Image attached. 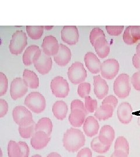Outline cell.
I'll list each match as a JSON object with an SVG mask.
<instances>
[{"instance_id": "obj_38", "label": "cell", "mask_w": 140, "mask_h": 157, "mask_svg": "<svg viewBox=\"0 0 140 157\" xmlns=\"http://www.w3.org/2000/svg\"><path fill=\"white\" fill-rule=\"evenodd\" d=\"M118 104V100L117 99V98L115 96L113 95L107 96L104 98V100L102 102V105H103V104L110 105L114 109L117 107Z\"/></svg>"}, {"instance_id": "obj_15", "label": "cell", "mask_w": 140, "mask_h": 157, "mask_svg": "<svg viewBox=\"0 0 140 157\" xmlns=\"http://www.w3.org/2000/svg\"><path fill=\"white\" fill-rule=\"evenodd\" d=\"M50 137L44 132H35L30 139V144L35 150H41L46 147L49 141Z\"/></svg>"}, {"instance_id": "obj_40", "label": "cell", "mask_w": 140, "mask_h": 157, "mask_svg": "<svg viewBox=\"0 0 140 157\" xmlns=\"http://www.w3.org/2000/svg\"><path fill=\"white\" fill-rule=\"evenodd\" d=\"M131 83L135 90L140 91V71L133 74L131 78Z\"/></svg>"}, {"instance_id": "obj_44", "label": "cell", "mask_w": 140, "mask_h": 157, "mask_svg": "<svg viewBox=\"0 0 140 157\" xmlns=\"http://www.w3.org/2000/svg\"><path fill=\"white\" fill-rule=\"evenodd\" d=\"M77 157H92V152L89 148H84L78 152Z\"/></svg>"}, {"instance_id": "obj_24", "label": "cell", "mask_w": 140, "mask_h": 157, "mask_svg": "<svg viewBox=\"0 0 140 157\" xmlns=\"http://www.w3.org/2000/svg\"><path fill=\"white\" fill-rule=\"evenodd\" d=\"M23 79L30 89H37L39 86V79L34 71L25 69L23 72Z\"/></svg>"}, {"instance_id": "obj_31", "label": "cell", "mask_w": 140, "mask_h": 157, "mask_svg": "<svg viewBox=\"0 0 140 157\" xmlns=\"http://www.w3.org/2000/svg\"><path fill=\"white\" fill-rule=\"evenodd\" d=\"M114 150H121L129 154L130 147L127 140L123 136L118 137L114 144Z\"/></svg>"}, {"instance_id": "obj_34", "label": "cell", "mask_w": 140, "mask_h": 157, "mask_svg": "<svg viewBox=\"0 0 140 157\" xmlns=\"http://www.w3.org/2000/svg\"><path fill=\"white\" fill-rule=\"evenodd\" d=\"M102 37H106L103 31L99 28L93 29L90 33V41L92 45H94L96 41Z\"/></svg>"}, {"instance_id": "obj_12", "label": "cell", "mask_w": 140, "mask_h": 157, "mask_svg": "<svg viewBox=\"0 0 140 157\" xmlns=\"http://www.w3.org/2000/svg\"><path fill=\"white\" fill-rule=\"evenodd\" d=\"M42 51L48 56H54L58 53L60 44L56 37L53 36H46L42 44Z\"/></svg>"}, {"instance_id": "obj_33", "label": "cell", "mask_w": 140, "mask_h": 157, "mask_svg": "<svg viewBox=\"0 0 140 157\" xmlns=\"http://www.w3.org/2000/svg\"><path fill=\"white\" fill-rule=\"evenodd\" d=\"M91 86L90 84L87 82L82 83L79 84L78 87V94L81 98H85L86 97L88 96L90 93Z\"/></svg>"}, {"instance_id": "obj_51", "label": "cell", "mask_w": 140, "mask_h": 157, "mask_svg": "<svg viewBox=\"0 0 140 157\" xmlns=\"http://www.w3.org/2000/svg\"><path fill=\"white\" fill-rule=\"evenodd\" d=\"M137 123H138V124L140 126V117H138V121H137Z\"/></svg>"}, {"instance_id": "obj_1", "label": "cell", "mask_w": 140, "mask_h": 157, "mask_svg": "<svg viewBox=\"0 0 140 157\" xmlns=\"http://www.w3.org/2000/svg\"><path fill=\"white\" fill-rule=\"evenodd\" d=\"M62 142L63 146L68 151L75 152L85 145V137L80 130L71 128L64 134Z\"/></svg>"}, {"instance_id": "obj_2", "label": "cell", "mask_w": 140, "mask_h": 157, "mask_svg": "<svg viewBox=\"0 0 140 157\" xmlns=\"http://www.w3.org/2000/svg\"><path fill=\"white\" fill-rule=\"evenodd\" d=\"M24 104L30 111L36 113L43 112L46 106L45 97L37 91L29 94L25 99Z\"/></svg>"}, {"instance_id": "obj_13", "label": "cell", "mask_w": 140, "mask_h": 157, "mask_svg": "<svg viewBox=\"0 0 140 157\" xmlns=\"http://www.w3.org/2000/svg\"><path fill=\"white\" fill-rule=\"evenodd\" d=\"M118 117L122 124H127L131 122L133 119V108L126 102L121 103L118 108Z\"/></svg>"}, {"instance_id": "obj_23", "label": "cell", "mask_w": 140, "mask_h": 157, "mask_svg": "<svg viewBox=\"0 0 140 157\" xmlns=\"http://www.w3.org/2000/svg\"><path fill=\"white\" fill-rule=\"evenodd\" d=\"M113 108L108 104H103L95 112V117L99 121H106L113 117Z\"/></svg>"}, {"instance_id": "obj_43", "label": "cell", "mask_w": 140, "mask_h": 157, "mask_svg": "<svg viewBox=\"0 0 140 157\" xmlns=\"http://www.w3.org/2000/svg\"><path fill=\"white\" fill-rule=\"evenodd\" d=\"M18 143H19L20 147H21V149L22 157H29L30 150H29L28 144L24 141H19V142H18Z\"/></svg>"}, {"instance_id": "obj_52", "label": "cell", "mask_w": 140, "mask_h": 157, "mask_svg": "<svg viewBox=\"0 0 140 157\" xmlns=\"http://www.w3.org/2000/svg\"><path fill=\"white\" fill-rule=\"evenodd\" d=\"M104 157V156H98V157Z\"/></svg>"}, {"instance_id": "obj_25", "label": "cell", "mask_w": 140, "mask_h": 157, "mask_svg": "<svg viewBox=\"0 0 140 157\" xmlns=\"http://www.w3.org/2000/svg\"><path fill=\"white\" fill-rule=\"evenodd\" d=\"M39 50V47L36 45L29 46L26 49L22 56L23 62L26 66H30L33 64L34 57Z\"/></svg>"}, {"instance_id": "obj_10", "label": "cell", "mask_w": 140, "mask_h": 157, "mask_svg": "<svg viewBox=\"0 0 140 157\" xmlns=\"http://www.w3.org/2000/svg\"><path fill=\"white\" fill-rule=\"evenodd\" d=\"M28 85L23 78H17L12 81L10 94L14 100L22 98L28 91Z\"/></svg>"}, {"instance_id": "obj_35", "label": "cell", "mask_w": 140, "mask_h": 157, "mask_svg": "<svg viewBox=\"0 0 140 157\" xmlns=\"http://www.w3.org/2000/svg\"><path fill=\"white\" fill-rule=\"evenodd\" d=\"M8 87V80L6 75L0 72V97L5 95Z\"/></svg>"}, {"instance_id": "obj_42", "label": "cell", "mask_w": 140, "mask_h": 157, "mask_svg": "<svg viewBox=\"0 0 140 157\" xmlns=\"http://www.w3.org/2000/svg\"><path fill=\"white\" fill-rule=\"evenodd\" d=\"M133 37L137 41L140 40V26H130Z\"/></svg>"}, {"instance_id": "obj_45", "label": "cell", "mask_w": 140, "mask_h": 157, "mask_svg": "<svg viewBox=\"0 0 140 157\" xmlns=\"http://www.w3.org/2000/svg\"><path fill=\"white\" fill-rule=\"evenodd\" d=\"M133 64L137 69L140 71V58L136 54L133 57Z\"/></svg>"}, {"instance_id": "obj_6", "label": "cell", "mask_w": 140, "mask_h": 157, "mask_svg": "<svg viewBox=\"0 0 140 157\" xmlns=\"http://www.w3.org/2000/svg\"><path fill=\"white\" fill-rule=\"evenodd\" d=\"M33 64L41 75H46L50 71L52 67V59L40 49L34 56Z\"/></svg>"}, {"instance_id": "obj_14", "label": "cell", "mask_w": 140, "mask_h": 157, "mask_svg": "<svg viewBox=\"0 0 140 157\" xmlns=\"http://www.w3.org/2000/svg\"><path fill=\"white\" fill-rule=\"evenodd\" d=\"M94 86L95 94L98 99L102 100L106 97L109 93V86L100 75L94 76Z\"/></svg>"}, {"instance_id": "obj_36", "label": "cell", "mask_w": 140, "mask_h": 157, "mask_svg": "<svg viewBox=\"0 0 140 157\" xmlns=\"http://www.w3.org/2000/svg\"><path fill=\"white\" fill-rule=\"evenodd\" d=\"M124 26H106V30L107 33L113 36L120 35L124 30Z\"/></svg>"}, {"instance_id": "obj_26", "label": "cell", "mask_w": 140, "mask_h": 157, "mask_svg": "<svg viewBox=\"0 0 140 157\" xmlns=\"http://www.w3.org/2000/svg\"><path fill=\"white\" fill-rule=\"evenodd\" d=\"M53 123L49 118H42L36 124L35 132L42 131L50 136L53 130Z\"/></svg>"}, {"instance_id": "obj_47", "label": "cell", "mask_w": 140, "mask_h": 157, "mask_svg": "<svg viewBox=\"0 0 140 157\" xmlns=\"http://www.w3.org/2000/svg\"><path fill=\"white\" fill-rule=\"evenodd\" d=\"M47 157H62L57 152H51L49 154Z\"/></svg>"}, {"instance_id": "obj_20", "label": "cell", "mask_w": 140, "mask_h": 157, "mask_svg": "<svg viewBox=\"0 0 140 157\" xmlns=\"http://www.w3.org/2000/svg\"><path fill=\"white\" fill-rule=\"evenodd\" d=\"M96 54L101 58L108 56L110 52V45L106 39V37H102L96 41L94 45Z\"/></svg>"}, {"instance_id": "obj_29", "label": "cell", "mask_w": 140, "mask_h": 157, "mask_svg": "<svg viewBox=\"0 0 140 157\" xmlns=\"http://www.w3.org/2000/svg\"><path fill=\"white\" fill-rule=\"evenodd\" d=\"M90 147L94 151L99 154H105L108 151L110 146H105L101 143L98 137H96L91 141Z\"/></svg>"}, {"instance_id": "obj_37", "label": "cell", "mask_w": 140, "mask_h": 157, "mask_svg": "<svg viewBox=\"0 0 140 157\" xmlns=\"http://www.w3.org/2000/svg\"><path fill=\"white\" fill-rule=\"evenodd\" d=\"M123 39L124 42L127 44V45H133L135 44L137 41L135 40L130 32V27L128 26L127 28L125 29L124 32L123 36Z\"/></svg>"}, {"instance_id": "obj_11", "label": "cell", "mask_w": 140, "mask_h": 157, "mask_svg": "<svg viewBox=\"0 0 140 157\" xmlns=\"http://www.w3.org/2000/svg\"><path fill=\"white\" fill-rule=\"evenodd\" d=\"M62 39L68 45L76 44L78 41V30L75 26H65L61 32Z\"/></svg>"}, {"instance_id": "obj_39", "label": "cell", "mask_w": 140, "mask_h": 157, "mask_svg": "<svg viewBox=\"0 0 140 157\" xmlns=\"http://www.w3.org/2000/svg\"><path fill=\"white\" fill-rule=\"evenodd\" d=\"M75 109H78L83 111L86 115L88 114V112L85 109V105L84 102L82 101L79 100H73L71 103V110H73Z\"/></svg>"}, {"instance_id": "obj_46", "label": "cell", "mask_w": 140, "mask_h": 157, "mask_svg": "<svg viewBox=\"0 0 140 157\" xmlns=\"http://www.w3.org/2000/svg\"><path fill=\"white\" fill-rule=\"evenodd\" d=\"M110 157H128V154L121 150H114Z\"/></svg>"}, {"instance_id": "obj_8", "label": "cell", "mask_w": 140, "mask_h": 157, "mask_svg": "<svg viewBox=\"0 0 140 157\" xmlns=\"http://www.w3.org/2000/svg\"><path fill=\"white\" fill-rule=\"evenodd\" d=\"M50 88L52 93L57 98L66 97L70 91V86L67 80L62 76H57L51 80Z\"/></svg>"}, {"instance_id": "obj_49", "label": "cell", "mask_w": 140, "mask_h": 157, "mask_svg": "<svg viewBox=\"0 0 140 157\" xmlns=\"http://www.w3.org/2000/svg\"><path fill=\"white\" fill-rule=\"evenodd\" d=\"M2 156H3L2 151V150H1V148H0V157H2Z\"/></svg>"}, {"instance_id": "obj_7", "label": "cell", "mask_w": 140, "mask_h": 157, "mask_svg": "<svg viewBox=\"0 0 140 157\" xmlns=\"http://www.w3.org/2000/svg\"><path fill=\"white\" fill-rule=\"evenodd\" d=\"M13 119L19 126H27L34 121L31 112L23 106L15 107L12 111Z\"/></svg>"}, {"instance_id": "obj_9", "label": "cell", "mask_w": 140, "mask_h": 157, "mask_svg": "<svg viewBox=\"0 0 140 157\" xmlns=\"http://www.w3.org/2000/svg\"><path fill=\"white\" fill-rule=\"evenodd\" d=\"M118 62L114 58H109L102 63L101 73L103 78L111 80L114 78L119 71Z\"/></svg>"}, {"instance_id": "obj_50", "label": "cell", "mask_w": 140, "mask_h": 157, "mask_svg": "<svg viewBox=\"0 0 140 157\" xmlns=\"http://www.w3.org/2000/svg\"><path fill=\"white\" fill-rule=\"evenodd\" d=\"M32 157H42L41 155H40L39 154H36L34 155H33Z\"/></svg>"}, {"instance_id": "obj_5", "label": "cell", "mask_w": 140, "mask_h": 157, "mask_svg": "<svg viewBox=\"0 0 140 157\" xmlns=\"http://www.w3.org/2000/svg\"><path fill=\"white\" fill-rule=\"evenodd\" d=\"M68 77L70 82L74 84L83 83L87 77V72L84 65L80 62H75L68 68Z\"/></svg>"}, {"instance_id": "obj_17", "label": "cell", "mask_w": 140, "mask_h": 157, "mask_svg": "<svg viewBox=\"0 0 140 157\" xmlns=\"http://www.w3.org/2000/svg\"><path fill=\"white\" fill-rule=\"evenodd\" d=\"M54 61L60 67H65L70 62L71 58V52L66 45L60 44L58 53L53 56Z\"/></svg>"}, {"instance_id": "obj_48", "label": "cell", "mask_w": 140, "mask_h": 157, "mask_svg": "<svg viewBox=\"0 0 140 157\" xmlns=\"http://www.w3.org/2000/svg\"><path fill=\"white\" fill-rule=\"evenodd\" d=\"M136 54L140 58V43H139L136 47Z\"/></svg>"}, {"instance_id": "obj_41", "label": "cell", "mask_w": 140, "mask_h": 157, "mask_svg": "<svg viewBox=\"0 0 140 157\" xmlns=\"http://www.w3.org/2000/svg\"><path fill=\"white\" fill-rule=\"evenodd\" d=\"M8 111V104L4 99L0 98V118H3Z\"/></svg>"}, {"instance_id": "obj_18", "label": "cell", "mask_w": 140, "mask_h": 157, "mask_svg": "<svg viewBox=\"0 0 140 157\" xmlns=\"http://www.w3.org/2000/svg\"><path fill=\"white\" fill-rule=\"evenodd\" d=\"M98 137L103 145L111 146L115 138L114 130L111 126L105 125L101 128Z\"/></svg>"}, {"instance_id": "obj_21", "label": "cell", "mask_w": 140, "mask_h": 157, "mask_svg": "<svg viewBox=\"0 0 140 157\" xmlns=\"http://www.w3.org/2000/svg\"><path fill=\"white\" fill-rule=\"evenodd\" d=\"M86 113L83 111L78 109H75L71 110L68 120L73 126L78 128L84 124L86 119Z\"/></svg>"}, {"instance_id": "obj_4", "label": "cell", "mask_w": 140, "mask_h": 157, "mask_svg": "<svg viewBox=\"0 0 140 157\" xmlns=\"http://www.w3.org/2000/svg\"><path fill=\"white\" fill-rule=\"evenodd\" d=\"M27 36L22 30H18L12 36L10 50L13 55L21 54L27 45Z\"/></svg>"}, {"instance_id": "obj_30", "label": "cell", "mask_w": 140, "mask_h": 157, "mask_svg": "<svg viewBox=\"0 0 140 157\" xmlns=\"http://www.w3.org/2000/svg\"><path fill=\"white\" fill-rule=\"evenodd\" d=\"M36 124L33 121L32 123L27 126H19L18 130L20 136L23 139H29L32 137L35 133Z\"/></svg>"}, {"instance_id": "obj_3", "label": "cell", "mask_w": 140, "mask_h": 157, "mask_svg": "<svg viewBox=\"0 0 140 157\" xmlns=\"http://www.w3.org/2000/svg\"><path fill=\"white\" fill-rule=\"evenodd\" d=\"M113 90L114 94L120 98H127L131 91V86L130 83V77L126 73L120 74L116 78L114 85Z\"/></svg>"}, {"instance_id": "obj_19", "label": "cell", "mask_w": 140, "mask_h": 157, "mask_svg": "<svg viewBox=\"0 0 140 157\" xmlns=\"http://www.w3.org/2000/svg\"><path fill=\"white\" fill-rule=\"evenodd\" d=\"M83 129L85 134L88 137H92L98 133L99 124L95 117L89 116L85 121Z\"/></svg>"}, {"instance_id": "obj_32", "label": "cell", "mask_w": 140, "mask_h": 157, "mask_svg": "<svg viewBox=\"0 0 140 157\" xmlns=\"http://www.w3.org/2000/svg\"><path fill=\"white\" fill-rule=\"evenodd\" d=\"M98 102L92 98L90 96H87L85 98V107L88 113H92L97 109Z\"/></svg>"}, {"instance_id": "obj_16", "label": "cell", "mask_w": 140, "mask_h": 157, "mask_svg": "<svg viewBox=\"0 0 140 157\" xmlns=\"http://www.w3.org/2000/svg\"><path fill=\"white\" fill-rule=\"evenodd\" d=\"M85 65L90 73L96 74L101 72V63L100 59L92 52H87L84 58Z\"/></svg>"}, {"instance_id": "obj_27", "label": "cell", "mask_w": 140, "mask_h": 157, "mask_svg": "<svg viewBox=\"0 0 140 157\" xmlns=\"http://www.w3.org/2000/svg\"><path fill=\"white\" fill-rule=\"evenodd\" d=\"M43 26H27L26 32L28 36L33 40L40 39L44 32Z\"/></svg>"}, {"instance_id": "obj_28", "label": "cell", "mask_w": 140, "mask_h": 157, "mask_svg": "<svg viewBox=\"0 0 140 157\" xmlns=\"http://www.w3.org/2000/svg\"><path fill=\"white\" fill-rule=\"evenodd\" d=\"M7 150L8 157H22L20 146L15 141H10Z\"/></svg>"}, {"instance_id": "obj_22", "label": "cell", "mask_w": 140, "mask_h": 157, "mask_svg": "<svg viewBox=\"0 0 140 157\" xmlns=\"http://www.w3.org/2000/svg\"><path fill=\"white\" fill-rule=\"evenodd\" d=\"M52 111L57 119L62 121L66 118L68 112L67 104L63 101H57L53 104Z\"/></svg>"}]
</instances>
